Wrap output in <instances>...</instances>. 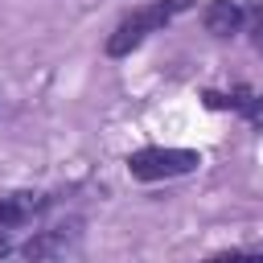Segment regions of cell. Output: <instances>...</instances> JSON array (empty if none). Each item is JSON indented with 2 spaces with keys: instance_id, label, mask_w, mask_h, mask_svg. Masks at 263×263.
Here are the masks:
<instances>
[{
  "instance_id": "obj_3",
  "label": "cell",
  "mask_w": 263,
  "mask_h": 263,
  "mask_svg": "<svg viewBox=\"0 0 263 263\" xmlns=\"http://www.w3.org/2000/svg\"><path fill=\"white\" fill-rule=\"evenodd\" d=\"M78 230H82V222H62V226L37 230L33 238L21 242V259H25V263H58V259L78 242Z\"/></svg>"
},
{
  "instance_id": "obj_7",
  "label": "cell",
  "mask_w": 263,
  "mask_h": 263,
  "mask_svg": "<svg viewBox=\"0 0 263 263\" xmlns=\"http://www.w3.org/2000/svg\"><path fill=\"white\" fill-rule=\"evenodd\" d=\"M242 29L251 33V45L263 49V4H259V0H247V8H242Z\"/></svg>"
},
{
  "instance_id": "obj_8",
  "label": "cell",
  "mask_w": 263,
  "mask_h": 263,
  "mask_svg": "<svg viewBox=\"0 0 263 263\" xmlns=\"http://www.w3.org/2000/svg\"><path fill=\"white\" fill-rule=\"evenodd\" d=\"M201 263H263L259 251H222V255H210Z\"/></svg>"
},
{
  "instance_id": "obj_5",
  "label": "cell",
  "mask_w": 263,
  "mask_h": 263,
  "mask_svg": "<svg viewBox=\"0 0 263 263\" xmlns=\"http://www.w3.org/2000/svg\"><path fill=\"white\" fill-rule=\"evenodd\" d=\"M201 21H205V29H210L214 37H234V33L242 29V8H238L234 0H210Z\"/></svg>"
},
{
  "instance_id": "obj_9",
  "label": "cell",
  "mask_w": 263,
  "mask_h": 263,
  "mask_svg": "<svg viewBox=\"0 0 263 263\" xmlns=\"http://www.w3.org/2000/svg\"><path fill=\"white\" fill-rule=\"evenodd\" d=\"M4 251H8V238H4V234H0V255H4Z\"/></svg>"
},
{
  "instance_id": "obj_2",
  "label": "cell",
  "mask_w": 263,
  "mask_h": 263,
  "mask_svg": "<svg viewBox=\"0 0 263 263\" xmlns=\"http://www.w3.org/2000/svg\"><path fill=\"white\" fill-rule=\"evenodd\" d=\"M201 164V152L193 148H140L127 156V173L136 181H168V177H185Z\"/></svg>"
},
{
  "instance_id": "obj_4",
  "label": "cell",
  "mask_w": 263,
  "mask_h": 263,
  "mask_svg": "<svg viewBox=\"0 0 263 263\" xmlns=\"http://www.w3.org/2000/svg\"><path fill=\"white\" fill-rule=\"evenodd\" d=\"M45 205H49L45 193H4L0 197V230H16V226L33 222Z\"/></svg>"
},
{
  "instance_id": "obj_6",
  "label": "cell",
  "mask_w": 263,
  "mask_h": 263,
  "mask_svg": "<svg viewBox=\"0 0 263 263\" xmlns=\"http://www.w3.org/2000/svg\"><path fill=\"white\" fill-rule=\"evenodd\" d=\"M201 99H205V107H230V111H238V115H251V119H259V115H263V95H255L251 86H234L230 95L205 90Z\"/></svg>"
},
{
  "instance_id": "obj_1",
  "label": "cell",
  "mask_w": 263,
  "mask_h": 263,
  "mask_svg": "<svg viewBox=\"0 0 263 263\" xmlns=\"http://www.w3.org/2000/svg\"><path fill=\"white\" fill-rule=\"evenodd\" d=\"M189 8H193V0H152V4L136 8V12H127V16L115 25V33L107 37V53H111V58H127L148 33L164 29L173 16H181V12H189Z\"/></svg>"
}]
</instances>
